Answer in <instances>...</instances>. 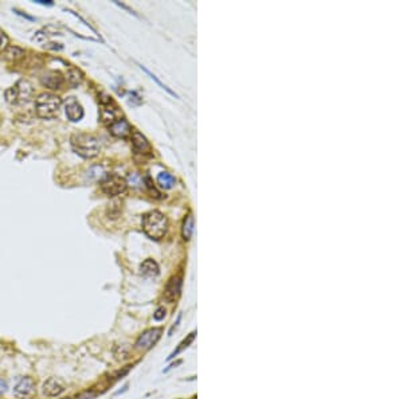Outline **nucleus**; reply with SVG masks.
Segmentation results:
<instances>
[{
  "label": "nucleus",
  "instance_id": "3",
  "mask_svg": "<svg viewBox=\"0 0 403 399\" xmlns=\"http://www.w3.org/2000/svg\"><path fill=\"white\" fill-rule=\"evenodd\" d=\"M60 106H62V101L58 96L52 93H42L35 100V112L38 117L44 120L56 118L60 114Z\"/></svg>",
  "mask_w": 403,
  "mask_h": 399
},
{
  "label": "nucleus",
  "instance_id": "16",
  "mask_svg": "<svg viewBox=\"0 0 403 399\" xmlns=\"http://www.w3.org/2000/svg\"><path fill=\"white\" fill-rule=\"evenodd\" d=\"M158 183H159V186L162 187V188L170 190L175 186L176 180H175V178H174L170 172L163 171V172H160L159 176H158Z\"/></svg>",
  "mask_w": 403,
  "mask_h": 399
},
{
  "label": "nucleus",
  "instance_id": "13",
  "mask_svg": "<svg viewBox=\"0 0 403 399\" xmlns=\"http://www.w3.org/2000/svg\"><path fill=\"white\" fill-rule=\"evenodd\" d=\"M66 390L64 383L58 378H50L43 383L42 392L46 396H58Z\"/></svg>",
  "mask_w": 403,
  "mask_h": 399
},
{
  "label": "nucleus",
  "instance_id": "24",
  "mask_svg": "<svg viewBox=\"0 0 403 399\" xmlns=\"http://www.w3.org/2000/svg\"><path fill=\"white\" fill-rule=\"evenodd\" d=\"M94 391H85V392H81L80 395H77V399H93L96 396Z\"/></svg>",
  "mask_w": 403,
  "mask_h": 399
},
{
  "label": "nucleus",
  "instance_id": "9",
  "mask_svg": "<svg viewBox=\"0 0 403 399\" xmlns=\"http://www.w3.org/2000/svg\"><path fill=\"white\" fill-rule=\"evenodd\" d=\"M14 392L22 398H30L35 392V382L30 376L19 378L14 387Z\"/></svg>",
  "mask_w": 403,
  "mask_h": 399
},
{
  "label": "nucleus",
  "instance_id": "19",
  "mask_svg": "<svg viewBox=\"0 0 403 399\" xmlns=\"http://www.w3.org/2000/svg\"><path fill=\"white\" fill-rule=\"evenodd\" d=\"M194 338H195V332H192V334H190L188 335V338H187V339L186 340H183V342H182L180 343V346H179V348H178V350H176V351H174L171 354V356L168 358V359H172V358H175L176 355H178V354H179V352L180 351H183V350H184V348H187L190 346V344L194 342Z\"/></svg>",
  "mask_w": 403,
  "mask_h": 399
},
{
  "label": "nucleus",
  "instance_id": "25",
  "mask_svg": "<svg viewBox=\"0 0 403 399\" xmlns=\"http://www.w3.org/2000/svg\"><path fill=\"white\" fill-rule=\"evenodd\" d=\"M6 391H7V382L3 380V379H0V395L4 394Z\"/></svg>",
  "mask_w": 403,
  "mask_h": 399
},
{
  "label": "nucleus",
  "instance_id": "26",
  "mask_svg": "<svg viewBox=\"0 0 403 399\" xmlns=\"http://www.w3.org/2000/svg\"><path fill=\"white\" fill-rule=\"evenodd\" d=\"M64 399H70V398H64Z\"/></svg>",
  "mask_w": 403,
  "mask_h": 399
},
{
  "label": "nucleus",
  "instance_id": "10",
  "mask_svg": "<svg viewBox=\"0 0 403 399\" xmlns=\"http://www.w3.org/2000/svg\"><path fill=\"white\" fill-rule=\"evenodd\" d=\"M40 82H42L43 86L56 90V89H60L62 88V85L64 84V77L60 72H56V70H50V72H46L40 77Z\"/></svg>",
  "mask_w": 403,
  "mask_h": 399
},
{
  "label": "nucleus",
  "instance_id": "17",
  "mask_svg": "<svg viewBox=\"0 0 403 399\" xmlns=\"http://www.w3.org/2000/svg\"><path fill=\"white\" fill-rule=\"evenodd\" d=\"M192 230H194V218L192 215L190 214L187 218L184 219L183 222V228H182V236L186 240H188L192 236Z\"/></svg>",
  "mask_w": 403,
  "mask_h": 399
},
{
  "label": "nucleus",
  "instance_id": "23",
  "mask_svg": "<svg viewBox=\"0 0 403 399\" xmlns=\"http://www.w3.org/2000/svg\"><path fill=\"white\" fill-rule=\"evenodd\" d=\"M7 44H8V38H7V35H6L3 31L0 30V52H2Z\"/></svg>",
  "mask_w": 403,
  "mask_h": 399
},
{
  "label": "nucleus",
  "instance_id": "11",
  "mask_svg": "<svg viewBox=\"0 0 403 399\" xmlns=\"http://www.w3.org/2000/svg\"><path fill=\"white\" fill-rule=\"evenodd\" d=\"M182 290V277L180 276H174L168 284L166 285V289H164V298L168 301V302H174V301L179 297Z\"/></svg>",
  "mask_w": 403,
  "mask_h": 399
},
{
  "label": "nucleus",
  "instance_id": "4",
  "mask_svg": "<svg viewBox=\"0 0 403 399\" xmlns=\"http://www.w3.org/2000/svg\"><path fill=\"white\" fill-rule=\"evenodd\" d=\"M32 94V88L27 81H19L15 86L6 90V98L10 104L27 102Z\"/></svg>",
  "mask_w": 403,
  "mask_h": 399
},
{
  "label": "nucleus",
  "instance_id": "7",
  "mask_svg": "<svg viewBox=\"0 0 403 399\" xmlns=\"http://www.w3.org/2000/svg\"><path fill=\"white\" fill-rule=\"evenodd\" d=\"M106 100H101V121L105 124H113L118 118V108L114 105L112 97H105Z\"/></svg>",
  "mask_w": 403,
  "mask_h": 399
},
{
  "label": "nucleus",
  "instance_id": "15",
  "mask_svg": "<svg viewBox=\"0 0 403 399\" xmlns=\"http://www.w3.org/2000/svg\"><path fill=\"white\" fill-rule=\"evenodd\" d=\"M140 273L144 277H154L159 274V265L154 260H146L140 266Z\"/></svg>",
  "mask_w": 403,
  "mask_h": 399
},
{
  "label": "nucleus",
  "instance_id": "5",
  "mask_svg": "<svg viewBox=\"0 0 403 399\" xmlns=\"http://www.w3.org/2000/svg\"><path fill=\"white\" fill-rule=\"evenodd\" d=\"M101 190L109 196H116L126 190V180L118 175H106L101 182Z\"/></svg>",
  "mask_w": 403,
  "mask_h": 399
},
{
  "label": "nucleus",
  "instance_id": "18",
  "mask_svg": "<svg viewBox=\"0 0 403 399\" xmlns=\"http://www.w3.org/2000/svg\"><path fill=\"white\" fill-rule=\"evenodd\" d=\"M68 81L72 86H77L82 82V73L78 69H72L68 73Z\"/></svg>",
  "mask_w": 403,
  "mask_h": 399
},
{
  "label": "nucleus",
  "instance_id": "14",
  "mask_svg": "<svg viewBox=\"0 0 403 399\" xmlns=\"http://www.w3.org/2000/svg\"><path fill=\"white\" fill-rule=\"evenodd\" d=\"M109 132L116 136V138H125L126 136H129L132 133V126L129 125V122L124 118H118L117 121H114L113 124L109 125Z\"/></svg>",
  "mask_w": 403,
  "mask_h": 399
},
{
  "label": "nucleus",
  "instance_id": "21",
  "mask_svg": "<svg viewBox=\"0 0 403 399\" xmlns=\"http://www.w3.org/2000/svg\"><path fill=\"white\" fill-rule=\"evenodd\" d=\"M22 56H24V52L19 48H10V50L7 52V58H10V60H16V58H20Z\"/></svg>",
  "mask_w": 403,
  "mask_h": 399
},
{
  "label": "nucleus",
  "instance_id": "8",
  "mask_svg": "<svg viewBox=\"0 0 403 399\" xmlns=\"http://www.w3.org/2000/svg\"><path fill=\"white\" fill-rule=\"evenodd\" d=\"M64 113H66L68 120H70L72 122H78L84 117V109L76 97H69L64 101Z\"/></svg>",
  "mask_w": 403,
  "mask_h": 399
},
{
  "label": "nucleus",
  "instance_id": "20",
  "mask_svg": "<svg viewBox=\"0 0 403 399\" xmlns=\"http://www.w3.org/2000/svg\"><path fill=\"white\" fill-rule=\"evenodd\" d=\"M142 69L144 70V72H146V73L148 74V76H150V77L152 78V80H154V81H156V84H158V85H160V86H162V88H163L164 90H167L168 93H170V94H172V96H175V97H178V96H176L175 93H174V92H172L171 89H170V88H167V86L164 85V84H162V81H160V80H158V77H156V76H154V74L150 73V70H148V69H146V68H144V66H142Z\"/></svg>",
  "mask_w": 403,
  "mask_h": 399
},
{
  "label": "nucleus",
  "instance_id": "1",
  "mask_svg": "<svg viewBox=\"0 0 403 399\" xmlns=\"http://www.w3.org/2000/svg\"><path fill=\"white\" fill-rule=\"evenodd\" d=\"M70 142H72V148L74 152L85 159L94 158L101 150L98 138L89 133H76L72 136Z\"/></svg>",
  "mask_w": 403,
  "mask_h": 399
},
{
  "label": "nucleus",
  "instance_id": "22",
  "mask_svg": "<svg viewBox=\"0 0 403 399\" xmlns=\"http://www.w3.org/2000/svg\"><path fill=\"white\" fill-rule=\"evenodd\" d=\"M164 318H166V309L164 308H159L154 314V318L156 322H162Z\"/></svg>",
  "mask_w": 403,
  "mask_h": 399
},
{
  "label": "nucleus",
  "instance_id": "6",
  "mask_svg": "<svg viewBox=\"0 0 403 399\" xmlns=\"http://www.w3.org/2000/svg\"><path fill=\"white\" fill-rule=\"evenodd\" d=\"M160 336H162V330L160 328H150V330L142 332L134 346L140 351H146V350H150L154 344L158 343Z\"/></svg>",
  "mask_w": 403,
  "mask_h": 399
},
{
  "label": "nucleus",
  "instance_id": "12",
  "mask_svg": "<svg viewBox=\"0 0 403 399\" xmlns=\"http://www.w3.org/2000/svg\"><path fill=\"white\" fill-rule=\"evenodd\" d=\"M132 146L133 150L138 154H150V152H152L150 142L146 140V136H142L138 130L132 132Z\"/></svg>",
  "mask_w": 403,
  "mask_h": 399
},
{
  "label": "nucleus",
  "instance_id": "2",
  "mask_svg": "<svg viewBox=\"0 0 403 399\" xmlns=\"http://www.w3.org/2000/svg\"><path fill=\"white\" fill-rule=\"evenodd\" d=\"M142 230L150 240H162L167 234V218L160 211H150L142 216Z\"/></svg>",
  "mask_w": 403,
  "mask_h": 399
}]
</instances>
